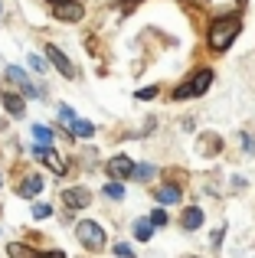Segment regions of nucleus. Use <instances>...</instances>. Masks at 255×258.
<instances>
[{"instance_id": "nucleus-1", "label": "nucleus", "mask_w": 255, "mask_h": 258, "mask_svg": "<svg viewBox=\"0 0 255 258\" xmlns=\"http://www.w3.org/2000/svg\"><path fill=\"white\" fill-rule=\"evenodd\" d=\"M239 30H242V23H239V17H219V20H213V26H210V49L213 52H223V49H229V43L239 36Z\"/></svg>"}, {"instance_id": "nucleus-2", "label": "nucleus", "mask_w": 255, "mask_h": 258, "mask_svg": "<svg viewBox=\"0 0 255 258\" xmlns=\"http://www.w3.org/2000/svg\"><path fill=\"white\" fill-rule=\"evenodd\" d=\"M76 235H79V242H82L85 248H92V252L105 245V232H102V226H98V222H89V219L79 222V226H76Z\"/></svg>"}, {"instance_id": "nucleus-3", "label": "nucleus", "mask_w": 255, "mask_h": 258, "mask_svg": "<svg viewBox=\"0 0 255 258\" xmlns=\"http://www.w3.org/2000/svg\"><path fill=\"white\" fill-rule=\"evenodd\" d=\"M108 176H111L115 183H121V180H128V176H134V164H131V157H124V154L111 157V160H108Z\"/></svg>"}, {"instance_id": "nucleus-4", "label": "nucleus", "mask_w": 255, "mask_h": 258, "mask_svg": "<svg viewBox=\"0 0 255 258\" xmlns=\"http://www.w3.org/2000/svg\"><path fill=\"white\" fill-rule=\"evenodd\" d=\"M33 157H39L46 167H49V170H56V173H66V160L59 157V154L52 151V147H43V144H36V147H33Z\"/></svg>"}, {"instance_id": "nucleus-5", "label": "nucleus", "mask_w": 255, "mask_h": 258, "mask_svg": "<svg viewBox=\"0 0 255 258\" xmlns=\"http://www.w3.org/2000/svg\"><path fill=\"white\" fill-rule=\"evenodd\" d=\"M46 56H49V62L56 66V69L62 72L66 79H76V66H72L69 59H66V52L59 49V46H46Z\"/></svg>"}, {"instance_id": "nucleus-6", "label": "nucleus", "mask_w": 255, "mask_h": 258, "mask_svg": "<svg viewBox=\"0 0 255 258\" xmlns=\"http://www.w3.org/2000/svg\"><path fill=\"white\" fill-rule=\"evenodd\" d=\"M89 200H92V196H89V189H85V186H72V189H66V193H62V203L69 209H85V206H89Z\"/></svg>"}, {"instance_id": "nucleus-7", "label": "nucleus", "mask_w": 255, "mask_h": 258, "mask_svg": "<svg viewBox=\"0 0 255 258\" xmlns=\"http://www.w3.org/2000/svg\"><path fill=\"white\" fill-rule=\"evenodd\" d=\"M52 13H56L59 20H69V23H76V20L85 17V10H82L79 0H76V4H56V7H52Z\"/></svg>"}, {"instance_id": "nucleus-8", "label": "nucleus", "mask_w": 255, "mask_h": 258, "mask_svg": "<svg viewBox=\"0 0 255 258\" xmlns=\"http://www.w3.org/2000/svg\"><path fill=\"white\" fill-rule=\"evenodd\" d=\"M7 79H10V82H17V85H23L26 95H36V88H33V82L26 79V72L20 69V66H7Z\"/></svg>"}, {"instance_id": "nucleus-9", "label": "nucleus", "mask_w": 255, "mask_h": 258, "mask_svg": "<svg viewBox=\"0 0 255 258\" xmlns=\"http://www.w3.org/2000/svg\"><path fill=\"white\" fill-rule=\"evenodd\" d=\"M210 82H213V72L210 69H200V72H193V95H203L206 88H210Z\"/></svg>"}, {"instance_id": "nucleus-10", "label": "nucleus", "mask_w": 255, "mask_h": 258, "mask_svg": "<svg viewBox=\"0 0 255 258\" xmlns=\"http://www.w3.org/2000/svg\"><path fill=\"white\" fill-rule=\"evenodd\" d=\"M4 108H7V111L13 114V118H20V114H23V98H20V95H13V92H7V88H4Z\"/></svg>"}, {"instance_id": "nucleus-11", "label": "nucleus", "mask_w": 255, "mask_h": 258, "mask_svg": "<svg viewBox=\"0 0 255 258\" xmlns=\"http://www.w3.org/2000/svg\"><path fill=\"white\" fill-rule=\"evenodd\" d=\"M39 189H43V180H39L36 173H33V176H26V180L20 183V196H26V200H30V196H36Z\"/></svg>"}, {"instance_id": "nucleus-12", "label": "nucleus", "mask_w": 255, "mask_h": 258, "mask_svg": "<svg viewBox=\"0 0 255 258\" xmlns=\"http://www.w3.org/2000/svg\"><path fill=\"white\" fill-rule=\"evenodd\" d=\"M203 226V209H197V206H190L183 213V229H200Z\"/></svg>"}, {"instance_id": "nucleus-13", "label": "nucleus", "mask_w": 255, "mask_h": 258, "mask_svg": "<svg viewBox=\"0 0 255 258\" xmlns=\"http://www.w3.org/2000/svg\"><path fill=\"white\" fill-rule=\"evenodd\" d=\"M69 127H72L76 138H92V134H95V124H92V121H82V118H76Z\"/></svg>"}, {"instance_id": "nucleus-14", "label": "nucleus", "mask_w": 255, "mask_h": 258, "mask_svg": "<svg viewBox=\"0 0 255 258\" xmlns=\"http://www.w3.org/2000/svg\"><path fill=\"white\" fill-rule=\"evenodd\" d=\"M151 235H154V222H151V219L134 222V239H138V242H147Z\"/></svg>"}, {"instance_id": "nucleus-15", "label": "nucleus", "mask_w": 255, "mask_h": 258, "mask_svg": "<svg viewBox=\"0 0 255 258\" xmlns=\"http://www.w3.org/2000/svg\"><path fill=\"white\" fill-rule=\"evenodd\" d=\"M7 255H10V258H36L23 242H10V245H7Z\"/></svg>"}, {"instance_id": "nucleus-16", "label": "nucleus", "mask_w": 255, "mask_h": 258, "mask_svg": "<svg viewBox=\"0 0 255 258\" xmlns=\"http://www.w3.org/2000/svg\"><path fill=\"white\" fill-rule=\"evenodd\" d=\"M157 200L160 203H180V189L177 186H160L157 189Z\"/></svg>"}, {"instance_id": "nucleus-17", "label": "nucleus", "mask_w": 255, "mask_h": 258, "mask_svg": "<svg viewBox=\"0 0 255 258\" xmlns=\"http://www.w3.org/2000/svg\"><path fill=\"white\" fill-rule=\"evenodd\" d=\"M105 196H108V200H124V186H121V183H115V180L105 183Z\"/></svg>"}, {"instance_id": "nucleus-18", "label": "nucleus", "mask_w": 255, "mask_h": 258, "mask_svg": "<svg viewBox=\"0 0 255 258\" xmlns=\"http://www.w3.org/2000/svg\"><path fill=\"white\" fill-rule=\"evenodd\" d=\"M33 138H36L43 147H49V138H52V134H49V127H46V124H33Z\"/></svg>"}, {"instance_id": "nucleus-19", "label": "nucleus", "mask_w": 255, "mask_h": 258, "mask_svg": "<svg viewBox=\"0 0 255 258\" xmlns=\"http://www.w3.org/2000/svg\"><path fill=\"white\" fill-rule=\"evenodd\" d=\"M134 176H138V180H151V176H154V167L151 164H138V167H134Z\"/></svg>"}, {"instance_id": "nucleus-20", "label": "nucleus", "mask_w": 255, "mask_h": 258, "mask_svg": "<svg viewBox=\"0 0 255 258\" xmlns=\"http://www.w3.org/2000/svg\"><path fill=\"white\" fill-rule=\"evenodd\" d=\"M49 213H52L49 203H33V216H36V219H46Z\"/></svg>"}, {"instance_id": "nucleus-21", "label": "nucleus", "mask_w": 255, "mask_h": 258, "mask_svg": "<svg viewBox=\"0 0 255 258\" xmlns=\"http://www.w3.org/2000/svg\"><path fill=\"white\" fill-rule=\"evenodd\" d=\"M151 222H154V226H167V213H164V209H154V213H151Z\"/></svg>"}, {"instance_id": "nucleus-22", "label": "nucleus", "mask_w": 255, "mask_h": 258, "mask_svg": "<svg viewBox=\"0 0 255 258\" xmlns=\"http://www.w3.org/2000/svg\"><path fill=\"white\" fill-rule=\"evenodd\" d=\"M190 95H193V85L186 82V85H180L177 92H173V98H190Z\"/></svg>"}, {"instance_id": "nucleus-23", "label": "nucleus", "mask_w": 255, "mask_h": 258, "mask_svg": "<svg viewBox=\"0 0 255 258\" xmlns=\"http://www.w3.org/2000/svg\"><path fill=\"white\" fill-rule=\"evenodd\" d=\"M59 118H62V121H69V124H72V121H76V114H72V111H69V108H66V105H62V108H59Z\"/></svg>"}, {"instance_id": "nucleus-24", "label": "nucleus", "mask_w": 255, "mask_h": 258, "mask_svg": "<svg viewBox=\"0 0 255 258\" xmlns=\"http://www.w3.org/2000/svg\"><path fill=\"white\" fill-rule=\"evenodd\" d=\"M30 66H33L36 72H46V62H43V59H36V56H30Z\"/></svg>"}, {"instance_id": "nucleus-25", "label": "nucleus", "mask_w": 255, "mask_h": 258, "mask_svg": "<svg viewBox=\"0 0 255 258\" xmlns=\"http://www.w3.org/2000/svg\"><path fill=\"white\" fill-rule=\"evenodd\" d=\"M154 95H157V88H141V92H138V98H154Z\"/></svg>"}, {"instance_id": "nucleus-26", "label": "nucleus", "mask_w": 255, "mask_h": 258, "mask_svg": "<svg viewBox=\"0 0 255 258\" xmlns=\"http://www.w3.org/2000/svg\"><path fill=\"white\" fill-rule=\"evenodd\" d=\"M115 252L121 255V258H134V252H131V248H128V245H115Z\"/></svg>"}, {"instance_id": "nucleus-27", "label": "nucleus", "mask_w": 255, "mask_h": 258, "mask_svg": "<svg viewBox=\"0 0 255 258\" xmlns=\"http://www.w3.org/2000/svg\"><path fill=\"white\" fill-rule=\"evenodd\" d=\"M36 258H66L62 252H43V255H36Z\"/></svg>"}, {"instance_id": "nucleus-28", "label": "nucleus", "mask_w": 255, "mask_h": 258, "mask_svg": "<svg viewBox=\"0 0 255 258\" xmlns=\"http://www.w3.org/2000/svg\"><path fill=\"white\" fill-rule=\"evenodd\" d=\"M56 4H76V0H52V7H56Z\"/></svg>"}, {"instance_id": "nucleus-29", "label": "nucleus", "mask_w": 255, "mask_h": 258, "mask_svg": "<svg viewBox=\"0 0 255 258\" xmlns=\"http://www.w3.org/2000/svg\"><path fill=\"white\" fill-rule=\"evenodd\" d=\"M0 186H4V176H0Z\"/></svg>"}, {"instance_id": "nucleus-30", "label": "nucleus", "mask_w": 255, "mask_h": 258, "mask_svg": "<svg viewBox=\"0 0 255 258\" xmlns=\"http://www.w3.org/2000/svg\"><path fill=\"white\" fill-rule=\"evenodd\" d=\"M124 4H134V0H124Z\"/></svg>"}, {"instance_id": "nucleus-31", "label": "nucleus", "mask_w": 255, "mask_h": 258, "mask_svg": "<svg viewBox=\"0 0 255 258\" xmlns=\"http://www.w3.org/2000/svg\"><path fill=\"white\" fill-rule=\"evenodd\" d=\"M239 4H245V0H239Z\"/></svg>"}]
</instances>
